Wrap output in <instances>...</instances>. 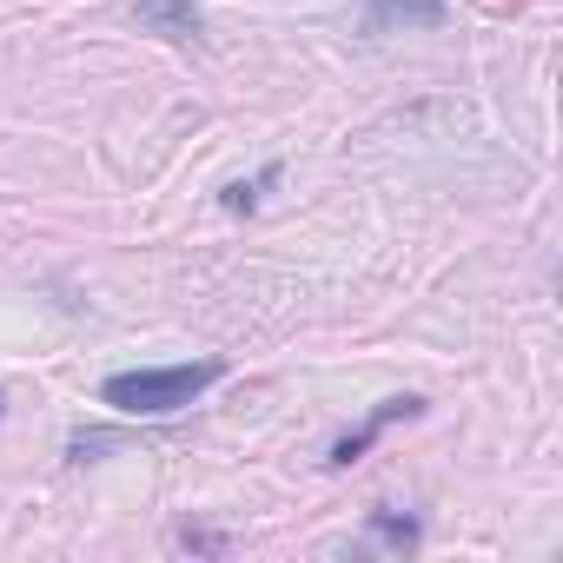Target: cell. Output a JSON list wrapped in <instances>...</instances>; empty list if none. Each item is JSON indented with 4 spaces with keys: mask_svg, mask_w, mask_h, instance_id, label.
Returning a JSON list of instances; mask_svg holds the SVG:
<instances>
[{
    "mask_svg": "<svg viewBox=\"0 0 563 563\" xmlns=\"http://www.w3.org/2000/svg\"><path fill=\"white\" fill-rule=\"evenodd\" d=\"M451 0H365V34H398V27H444Z\"/></svg>",
    "mask_w": 563,
    "mask_h": 563,
    "instance_id": "2",
    "label": "cell"
},
{
    "mask_svg": "<svg viewBox=\"0 0 563 563\" xmlns=\"http://www.w3.org/2000/svg\"><path fill=\"white\" fill-rule=\"evenodd\" d=\"M372 530H378L385 543H398V550H411V543H418V523H411V517H398V510H372Z\"/></svg>",
    "mask_w": 563,
    "mask_h": 563,
    "instance_id": "5",
    "label": "cell"
},
{
    "mask_svg": "<svg viewBox=\"0 0 563 563\" xmlns=\"http://www.w3.org/2000/svg\"><path fill=\"white\" fill-rule=\"evenodd\" d=\"M272 179H278V166H265L252 186H232V192H225V206H232V212H252V206H258V192H265Z\"/></svg>",
    "mask_w": 563,
    "mask_h": 563,
    "instance_id": "6",
    "label": "cell"
},
{
    "mask_svg": "<svg viewBox=\"0 0 563 563\" xmlns=\"http://www.w3.org/2000/svg\"><path fill=\"white\" fill-rule=\"evenodd\" d=\"M225 378L219 358H199V365H146V372H113L100 385V405L126 411V418H173L186 411L199 391H212Z\"/></svg>",
    "mask_w": 563,
    "mask_h": 563,
    "instance_id": "1",
    "label": "cell"
},
{
    "mask_svg": "<svg viewBox=\"0 0 563 563\" xmlns=\"http://www.w3.org/2000/svg\"><path fill=\"white\" fill-rule=\"evenodd\" d=\"M418 405H424V398H385V405H378V411L352 431V438H339V444H332V464H358V457L378 444V431H385V424H398V418H411Z\"/></svg>",
    "mask_w": 563,
    "mask_h": 563,
    "instance_id": "4",
    "label": "cell"
},
{
    "mask_svg": "<svg viewBox=\"0 0 563 563\" xmlns=\"http://www.w3.org/2000/svg\"><path fill=\"white\" fill-rule=\"evenodd\" d=\"M126 8L140 14L146 34H166V41H199V34H206L199 0H126Z\"/></svg>",
    "mask_w": 563,
    "mask_h": 563,
    "instance_id": "3",
    "label": "cell"
}]
</instances>
